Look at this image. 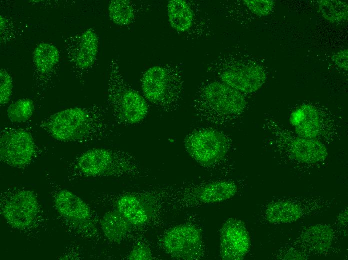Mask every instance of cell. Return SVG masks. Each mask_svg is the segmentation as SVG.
<instances>
[{"label":"cell","instance_id":"obj_1","mask_svg":"<svg viewBox=\"0 0 348 260\" xmlns=\"http://www.w3.org/2000/svg\"><path fill=\"white\" fill-rule=\"evenodd\" d=\"M108 108L99 104L67 108L44 119L40 128L64 142L86 144L108 139L114 132L106 118Z\"/></svg>","mask_w":348,"mask_h":260},{"label":"cell","instance_id":"obj_2","mask_svg":"<svg viewBox=\"0 0 348 260\" xmlns=\"http://www.w3.org/2000/svg\"><path fill=\"white\" fill-rule=\"evenodd\" d=\"M193 106L200 118L214 124H226L244 111V94L220 80H208L200 86Z\"/></svg>","mask_w":348,"mask_h":260},{"label":"cell","instance_id":"obj_3","mask_svg":"<svg viewBox=\"0 0 348 260\" xmlns=\"http://www.w3.org/2000/svg\"><path fill=\"white\" fill-rule=\"evenodd\" d=\"M70 170L76 178L136 176L142 172L136 158L128 153L104 148L82 152L72 162Z\"/></svg>","mask_w":348,"mask_h":260},{"label":"cell","instance_id":"obj_4","mask_svg":"<svg viewBox=\"0 0 348 260\" xmlns=\"http://www.w3.org/2000/svg\"><path fill=\"white\" fill-rule=\"evenodd\" d=\"M107 95L108 108L118 124L135 126L148 116L149 108L146 98L125 80L117 58L110 62Z\"/></svg>","mask_w":348,"mask_h":260},{"label":"cell","instance_id":"obj_5","mask_svg":"<svg viewBox=\"0 0 348 260\" xmlns=\"http://www.w3.org/2000/svg\"><path fill=\"white\" fill-rule=\"evenodd\" d=\"M144 98L165 112L176 110L182 98V74L179 68L159 65L146 70L140 80Z\"/></svg>","mask_w":348,"mask_h":260},{"label":"cell","instance_id":"obj_6","mask_svg":"<svg viewBox=\"0 0 348 260\" xmlns=\"http://www.w3.org/2000/svg\"><path fill=\"white\" fill-rule=\"evenodd\" d=\"M208 70L216 74L220 81L242 94L257 92L266 80L265 70L260 64L235 60L226 54L214 60Z\"/></svg>","mask_w":348,"mask_h":260},{"label":"cell","instance_id":"obj_7","mask_svg":"<svg viewBox=\"0 0 348 260\" xmlns=\"http://www.w3.org/2000/svg\"><path fill=\"white\" fill-rule=\"evenodd\" d=\"M333 202L314 196L286 197L277 198L266 206L264 216L270 224H290L307 216L320 212Z\"/></svg>","mask_w":348,"mask_h":260},{"label":"cell","instance_id":"obj_8","mask_svg":"<svg viewBox=\"0 0 348 260\" xmlns=\"http://www.w3.org/2000/svg\"><path fill=\"white\" fill-rule=\"evenodd\" d=\"M228 138L212 128H198L189 133L184 146L189 156L200 164L212 166L221 162L229 150Z\"/></svg>","mask_w":348,"mask_h":260},{"label":"cell","instance_id":"obj_9","mask_svg":"<svg viewBox=\"0 0 348 260\" xmlns=\"http://www.w3.org/2000/svg\"><path fill=\"white\" fill-rule=\"evenodd\" d=\"M37 152L36 145L30 132L18 127L0 128V160L10 167L22 168L30 165Z\"/></svg>","mask_w":348,"mask_h":260},{"label":"cell","instance_id":"obj_10","mask_svg":"<svg viewBox=\"0 0 348 260\" xmlns=\"http://www.w3.org/2000/svg\"><path fill=\"white\" fill-rule=\"evenodd\" d=\"M162 246L168 254L178 260H199L204 254L202 232L190 224L178 225L168 230L163 237Z\"/></svg>","mask_w":348,"mask_h":260},{"label":"cell","instance_id":"obj_11","mask_svg":"<svg viewBox=\"0 0 348 260\" xmlns=\"http://www.w3.org/2000/svg\"><path fill=\"white\" fill-rule=\"evenodd\" d=\"M64 48L72 71L82 84L94 65L98 52L99 38L95 30L89 28L64 38Z\"/></svg>","mask_w":348,"mask_h":260},{"label":"cell","instance_id":"obj_12","mask_svg":"<svg viewBox=\"0 0 348 260\" xmlns=\"http://www.w3.org/2000/svg\"><path fill=\"white\" fill-rule=\"evenodd\" d=\"M39 210L36 197L28 190L14 192L1 201L2 216L11 226L19 230H26L34 226Z\"/></svg>","mask_w":348,"mask_h":260},{"label":"cell","instance_id":"obj_13","mask_svg":"<svg viewBox=\"0 0 348 260\" xmlns=\"http://www.w3.org/2000/svg\"><path fill=\"white\" fill-rule=\"evenodd\" d=\"M60 61V54L54 45L39 44L33 52L32 75L37 98H41L52 86Z\"/></svg>","mask_w":348,"mask_h":260},{"label":"cell","instance_id":"obj_14","mask_svg":"<svg viewBox=\"0 0 348 260\" xmlns=\"http://www.w3.org/2000/svg\"><path fill=\"white\" fill-rule=\"evenodd\" d=\"M250 246V237L244 222L236 218L226 220L220 229L221 258L224 260H242Z\"/></svg>","mask_w":348,"mask_h":260},{"label":"cell","instance_id":"obj_15","mask_svg":"<svg viewBox=\"0 0 348 260\" xmlns=\"http://www.w3.org/2000/svg\"><path fill=\"white\" fill-rule=\"evenodd\" d=\"M54 206L58 212L70 220L84 234L94 230L90 209L80 198L67 190H62L56 194Z\"/></svg>","mask_w":348,"mask_h":260},{"label":"cell","instance_id":"obj_16","mask_svg":"<svg viewBox=\"0 0 348 260\" xmlns=\"http://www.w3.org/2000/svg\"><path fill=\"white\" fill-rule=\"evenodd\" d=\"M282 136V148L292 160L302 164L315 165L324 162L328 151L320 140L293 136L286 132Z\"/></svg>","mask_w":348,"mask_h":260},{"label":"cell","instance_id":"obj_17","mask_svg":"<svg viewBox=\"0 0 348 260\" xmlns=\"http://www.w3.org/2000/svg\"><path fill=\"white\" fill-rule=\"evenodd\" d=\"M336 238V232L332 226L316 224L303 230L296 243L307 254H323L331 250Z\"/></svg>","mask_w":348,"mask_h":260},{"label":"cell","instance_id":"obj_18","mask_svg":"<svg viewBox=\"0 0 348 260\" xmlns=\"http://www.w3.org/2000/svg\"><path fill=\"white\" fill-rule=\"evenodd\" d=\"M238 191V186L232 181H215L196 187L186 198L195 206L220 203L232 198Z\"/></svg>","mask_w":348,"mask_h":260},{"label":"cell","instance_id":"obj_19","mask_svg":"<svg viewBox=\"0 0 348 260\" xmlns=\"http://www.w3.org/2000/svg\"><path fill=\"white\" fill-rule=\"evenodd\" d=\"M291 120L298 136L318 140L324 133V119L312 106L304 104L298 108L292 114Z\"/></svg>","mask_w":348,"mask_h":260},{"label":"cell","instance_id":"obj_20","mask_svg":"<svg viewBox=\"0 0 348 260\" xmlns=\"http://www.w3.org/2000/svg\"><path fill=\"white\" fill-rule=\"evenodd\" d=\"M116 210L132 226H142L146 224L150 218V212L146 206L138 196L125 194L116 203Z\"/></svg>","mask_w":348,"mask_h":260},{"label":"cell","instance_id":"obj_21","mask_svg":"<svg viewBox=\"0 0 348 260\" xmlns=\"http://www.w3.org/2000/svg\"><path fill=\"white\" fill-rule=\"evenodd\" d=\"M168 15L172 28L178 32H187L192 26L194 12L186 0H170L168 5Z\"/></svg>","mask_w":348,"mask_h":260},{"label":"cell","instance_id":"obj_22","mask_svg":"<svg viewBox=\"0 0 348 260\" xmlns=\"http://www.w3.org/2000/svg\"><path fill=\"white\" fill-rule=\"evenodd\" d=\"M106 238L114 243H120L127 236L131 224L116 210L106 213L100 222Z\"/></svg>","mask_w":348,"mask_h":260},{"label":"cell","instance_id":"obj_23","mask_svg":"<svg viewBox=\"0 0 348 260\" xmlns=\"http://www.w3.org/2000/svg\"><path fill=\"white\" fill-rule=\"evenodd\" d=\"M108 10L110 20L119 26H128L134 22L139 12L136 4L130 0H112Z\"/></svg>","mask_w":348,"mask_h":260},{"label":"cell","instance_id":"obj_24","mask_svg":"<svg viewBox=\"0 0 348 260\" xmlns=\"http://www.w3.org/2000/svg\"><path fill=\"white\" fill-rule=\"evenodd\" d=\"M318 9L322 16L330 22H340L348 18V4L343 1L320 0L318 2Z\"/></svg>","mask_w":348,"mask_h":260},{"label":"cell","instance_id":"obj_25","mask_svg":"<svg viewBox=\"0 0 348 260\" xmlns=\"http://www.w3.org/2000/svg\"><path fill=\"white\" fill-rule=\"evenodd\" d=\"M34 111V102L30 98H24L12 102L7 109L6 115L12 122L22 124L31 118Z\"/></svg>","mask_w":348,"mask_h":260},{"label":"cell","instance_id":"obj_26","mask_svg":"<svg viewBox=\"0 0 348 260\" xmlns=\"http://www.w3.org/2000/svg\"><path fill=\"white\" fill-rule=\"evenodd\" d=\"M14 86L12 78L5 68L0 70V104L4 106L10 102Z\"/></svg>","mask_w":348,"mask_h":260},{"label":"cell","instance_id":"obj_27","mask_svg":"<svg viewBox=\"0 0 348 260\" xmlns=\"http://www.w3.org/2000/svg\"><path fill=\"white\" fill-rule=\"evenodd\" d=\"M243 2L252 13L260 16L270 14L274 6L272 0H245Z\"/></svg>","mask_w":348,"mask_h":260},{"label":"cell","instance_id":"obj_28","mask_svg":"<svg viewBox=\"0 0 348 260\" xmlns=\"http://www.w3.org/2000/svg\"><path fill=\"white\" fill-rule=\"evenodd\" d=\"M152 258L151 250L143 244L136 245L128 256V259L132 260H148Z\"/></svg>","mask_w":348,"mask_h":260},{"label":"cell","instance_id":"obj_29","mask_svg":"<svg viewBox=\"0 0 348 260\" xmlns=\"http://www.w3.org/2000/svg\"><path fill=\"white\" fill-rule=\"evenodd\" d=\"M332 61L335 64L344 70H348V50L347 49L341 50L333 54Z\"/></svg>","mask_w":348,"mask_h":260},{"label":"cell","instance_id":"obj_30","mask_svg":"<svg viewBox=\"0 0 348 260\" xmlns=\"http://www.w3.org/2000/svg\"><path fill=\"white\" fill-rule=\"evenodd\" d=\"M338 222L342 229H344V230L347 229L348 226V208H346L340 214L338 218Z\"/></svg>","mask_w":348,"mask_h":260}]
</instances>
